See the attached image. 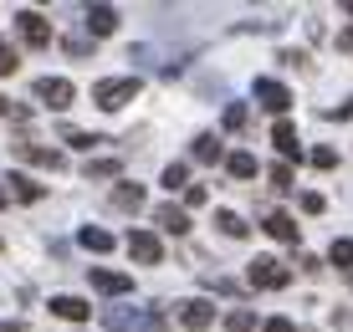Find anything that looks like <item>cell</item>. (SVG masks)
<instances>
[{
	"mask_svg": "<svg viewBox=\"0 0 353 332\" xmlns=\"http://www.w3.org/2000/svg\"><path fill=\"white\" fill-rule=\"evenodd\" d=\"M133 92H139V77H118V82H97V87H92V97H97L103 113H118Z\"/></svg>",
	"mask_w": 353,
	"mask_h": 332,
	"instance_id": "cell-1",
	"label": "cell"
},
{
	"mask_svg": "<svg viewBox=\"0 0 353 332\" xmlns=\"http://www.w3.org/2000/svg\"><path fill=\"white\" fill-rule=\"evenodd\" d=\"M287 281H292V271L276 266L272 256H256V261H251V287L256 291H276V287H287Z\"/></svg>",
	"mask_w": 353,
	"mask_h": 332,
	"instance_id": "cell-2",
	"label": "cell"
},
{
	"mask_svg": "<svg viewBox=\"0 0 353 332\" xmlns=\"http://www.w3.org/2000/svg\"><path fill=\"white\" fill-rule=\"evenodd\" d=\"M36 97H41L46 107H57V113H62V107L77 103V87H72L67 77H41V82H36Z\"/></svg>",
	"mask_w": 353,
	"mask_h": 332,
	"instance_id": "cell-3",
	"label": "cell"
},
{
	"mask_svg": "<svg viewBox=\"0 0 353 332\" xmlns=\"http://www.w3.org/2000/svg\"><path fill=\"white\" fill-rule=\"evenodd\" d=\"M128 251H133V261H139V266H159L164 261V245H159V236H149V230H133Z\"/></svg>",
	"mask_w": 353,
	"mask_h": 332,
	"instance_id": "cell-4",
	"label": "cell"
},
{
	"mask_svg": "<svg viewBox=\"0 0 353 332\" xmlns=\"http://www.w3.org/2000/svg\"><path fill=\"white\" fill-rule=\"evenodd\" d=\"M256 97H261L266 113H287L292 107V92L282 87V82H272V77H256Z\"/></svg>",
	"mask_w": 353,
	"mask_h": 332,
	"instance_id": "cell-5",
	"label": "cell"
},
{
	"mask_svg": "<svg viewBox=\"0 0 353 332\" xmlns=\"http://www.w3.org/2000/svg\"><path fill=\"white\" fill-rule=\"evenodd\" d=\"M16 26H21V41H31V46H46V41H52V26H46V16H36V10H21Z\"/></svg>",
	"mask_w": 353,
	"mask_h": 332,
	"instance_id": "cell-6",
	"label": "cell"
},
{
	"mask_svg": "<svg viewBox=\"0 0 353 332\" xmlns=\"http://www.w3.org/2000/svg\"><path fill=\"white\" fill-rule=\"evenodd\" d=\"M261 230H266V236H272L276 245H297V220L282 215V210H272V215H266V220H261Z\"/></svg>",
	"mask_w": 353,
	"mask_h": 332,
	"instance_id": "cell-7",
	"label": "cell"
},
{
	"mask_svg": "<svg viewBox=\"0 0 353 332\" xmlns=\"http://www.w3.org/2000/svg\"><path fill=\"white\" fill-rule=\"evenodd\" d=\"M179 322H185L190 332H205V327L215 322V307L205 302V297H194V302H185V307H179Z\"/></svg>",
	"mask_w": 353,
	"mask_h": 332,
	"instance_id": "cell-8",
	"label": "cell"
},
{
	"mask_svg": "<svg viewBox=\"0 0 353 332\" xmlns=\"http://www.w3.org/2000/svg\"><path fill=\"white\" fill-rule=\"evenodd\" d=\"M92 287L108 291V297H128V291H133V276H123V271H92Z\"/></svg>",
	"mask_w": 353,
	"mask_h": 332,
	"instance_id": "cell-9",
	"label": "cell"
},
{
	"mask_svg": "<svg viewBox=\"0 0 353 332\" xmlns=\"http://www.w3.org/2000/svg\"><path fill=\"white\" fill-rule=\"evenodd\" d=\"M154 220H159L169 236H190V215L179 210V205H159V210H154Z\"/></svg>",
	"mask_w": 353,
	"mask_h": 332,
	"instance_id": "cell-10",
	"label": "cell"
},
{
	"mask_svg": "<svg viewBox=\"0 0 353 332\" xmlns=\"http://www.w3.org/2000/svg\"><path fill=\"white\" fill-rule=\"evenodd\" d=\"M113 210H123V215L143 210V184H118L113 189Z\"/></svg>",
	"mask_w": 353,
	"mask_h": 332,
	"instance_id": "cell-11",
	"label": "cell"
},
{
	"mask_svg": "<svg viewBox=\"0 0 353 332\" xmlns=\"http://www.w3.org/2000/svg\"><path fill=\"white\" fill-rule=\"evenodd\" d=\"M52 312L62 317V322H88V302L82 297H52Z\"/></svg>",
	"mask_w": 353,
	"mask_h": 332,
	"instance_id": "cell-12",
	"label": "cell"
},
{
	"mask_svg": "<svg viewBox=\"0 0 353 332\" xmlns=\"http://www.w3.org/2000/svg\"><path fill=\"white\" fill-rule=\"evenodd\" d=\"M16 154L26 158V164H41V169H62V154H57V149H36V143H16Z\"/></svg>",
	"mask_w": 353,
	"mask_h": 332,
	"instance_id": "cell-13",
	"label": "cell"
},
{
	"mask_svg": "<svg viewBox=\"0 0 353 332\" xmlns=\"http://www.w3.org/2000/svg\"><path fill=\"white\" fill-rule=\"evenodd\" d=\"M272 143H276V154H282V158H302V149H297V133H292V123H276V128H272Z\"/></svg>",
	"mask_w": 353,
	"mask_h": 332,
	"instance_id": "cell-14",
	"label": "cell"
},
{
	"mask_svg": "<svg viewBox=\"0 0 353 332\" xmlns=\"http://www.w3.org/2000/svg\"><path fill=\"white\" fill-rule=\"evenodd\" d=\"M113 26H118V10H113V6H92V10H88V31H92V36H108Z\"/></svg>",
	"mask_w": 353,
	"mask_h": 332,
	"instance_id": "cell-15",
	"label": "cell"
},
{
	"mask_svg": "<svg viewBox=\"0 0 353 332\" xmlns=\"http://www.w3.org/2000/svg\"><path fill=\"white\" fill-rule=\"evenodd\" d=\"M77 240L88 245V251H113V236H108L103 225H82V230H77Z\"/></svg>",
	"mask_w": 353,
	"mask_h": 332,
	"instance_id": "cell-16",
	"label": "cell"
},
{
	"mask_svg": "<svg viewBox=\"0 0 353 332\" xmlns=\"http://www.w3.org/2000/svg\"><path fill=\"white\" fill-rule=\"evenodd\" d=\"M194 158H200V164H215V158H221V138H215V133H200V138H194Z\"/></svg>",
	"mask_w": 353,
	"mask_h": 332,
	"instance_id": "cell-17",
	"label": "cell"
},
{
	"mask_svg": "<svg viewBox=\"0 0 353 332\" xmlns=\"http://www.w3.org/2000/svg\"><path fill=\"white\" fill-rule=\"evenodd\" d=\"M256 327V312H251V307H236V312L225 317V332H251Z\"/></svg>",
	"mask_w": 353,
	"mask_h": 332,
	"instance_id": "cell-18",
	"label": "cell"
},
{
	"mask_svg": "<svg viewBox=\"0 0 353 332\" xmlns=\"http://www.w3.org/2000/svg\"><path fill=\"white\" fill-rule=\"evenodd\" d=\"M215 225H221L225 236H236V240H241V236H246V230H251V225H246V220H241L236 210H221V215H215Z\"/></svg>",
	"mask_w": 353,
	"mask_h": 332,
	"instance_id": "cell-19",
	"label": "cell"
},
{
	"mask_svg": "<svg viewBox=\"0 0 353 332\" xmlns=\"http://www.w3.org/2000/svg\"><path fill=\"white\" fill-rule=\"evenodd\" d=\"M225 169H230L236 179H251V174H256V158H251V154H230V158H225Z\"/></svg>",
	"mask_w": 353,
	"mask_h": 332,
	"instance_id": "cell-20",
	"label": "cell"
},
{
	"mask_svg": "<svg viewBox=\"0 0 353 332\" xmlns=\"http://www.w3.org/2000/svg\"><path fill=\"white\" fill-rule=\"evenodd\" d=\"M6 184H10V189H16V200H41V184H31L26 174H10Z\"/></svg>",
	"mask_w": 353,
	"mask_h": 332,
	"instance_id": "cell-21",
	"label": "cell"
},
{
	"mask_svg": "<svg viewBox=\"0 0 353 332\" xmlns=\"http://www.w3.org/2000/svg\"><path fill=\"white\" fill-rule=\"evenodd\" d=\"M327 261H333V266H353V236L333 240V251H327Z\"/></svg>",
	"mask_w": 353,
	"mask_h": 332,
	"instance_id": "cell-22",
	"label": "cell"
},
{
	"mask_svg": "<svg viewBox=\"0 0 353 332\" xmlns=\"http://www.w3.org/2000/svg\"><path fill=\"white\" fill-rule=\"evenodd\" d=\"M62 138L72 149H97V143H108V138H97V133H77V128H62Z\"/></svg>",
	"mask_w": 353,
	"mask_h": 332,
	"instance_id": "cell-23",
	"label": "cell"
},
{
	"mask_svg": "<svg viewBox=\"0 0 353 332\" xmlns=\"http://www.w3.org/2000/svg\"><path fill=\"white\" fill-rule=\"evenodd\" d=\"M164 189H190V169L185 164H169L164 169Z\"/></svg>",
	"mask_w": 353,
	"mask_h": 332,
	"instance_id": "cell-24",
	"label": "cell"
},
{
	"mask_svg": "<svg viewBox=\"0 0 353 332\" xmlns=\"http://www.w3.org/2000/svg\"><path fill=\"white\" fill-rule=\"evenodd\" d=\"M21 67V56H16V46L10 41H0V77H10V72Z\"/></svg>",
	"mask_w": 353,
	"mask_h": 332,
	"instance_id": "cell-25",
	"label": "cell"
},
{
	"mask_svg": "<svg viewBox=\"0 0 353 332\" xmlns=\"http://www.w3.org/2000/svg\"><path fill=\"white\" fill-rule=\"evenodd\" d=\"M118 174V158H97V164H88V179H113Z\"/></svg>",
	"mask_w": 353,
	"mask_h": 332,
	"instance_id": "cell-26",
	"label": "cell"
},
{
	"mask_svg": "<svg viewBox=\"0 0 353 332\" xmlns=\"http://www.w3.org/2000/svg\"><path fill=\"white\" fill-rule=\"evenodd\" d=\"M312 169H338V154L333 149H312Z\"/></svg>",
	"mask_w": 353,
	"mask_h": 332,
	"instance_id": "cell-27",
	"label": "cell"
},
{
	"mask_svg": "<svg viewBox=\"0 0 353 332\" xmlns=\"http://www.w3.org/2000/svg\"><path fill=\"white\" fill-rule=\"evenodd\" d=\"M272 184L276 189H292V164H272Z\"/></svg>",
	"mask_w": 353,
	"mask_h": 332,
	"instance_id": "cell-28",
	"label": "cell"
},
{
	"mask_svg": "<svg viewBox=\"0 0 353 332\" xmlns=\"http://www.w3.org/2000/svg\"><path fill=\"white\" fill-rule=\"evenodd\" d=\"M225 128H246V107H241V103L225 107Z\"/></svg>",
	"mask_w": 353,
	"mask_h": 332,
	"instance_id": "cell-29",
	"label": "cell"
},
{
	"mask_svg": "<svg viewBox=\"0 0 353 332\" xmlns=\"http://www.w3.org/2000/svg\"><path fill=\"white\" fill-rule=\"evenodd\" d=\"M302 210H307V215H323L327 200H323V194H302Z\"/></svg>",
	"mask_w": 353,
	"mask_h": 332,
	"instance_id": "cell-30",
	"label": "cell"
},
{
	"mask_svg": "<svg viewBox=\"0 0 353 332\" xmlns=\"http://www.w3.org/2000/svg\"><path fill=\"white\" fill-rule=\"evenodd\" d=\"M0 113H6V118H16V123H21V118H26V107H21V103H10V97H0Z\"/></svg>",
	"mask_w": 353,
	"mask_h": 332,
	"instance_id": "cell-31",
	"label": "cell"
},
{
	"mask_svg": "<svg viewBox=\"0 0 353 332\" xmlns=\"http://www.w3.org/2000/svg\"><path fill=\"white\" fill-rule=\"evenodd\" d=\"M139 327H143V332H164V317H159V312H149V317H143Z\"/></svg>",
	"mask_w": 353,
	"mask_h": 332,
	"instance_id": "cell-32",
	"label": "cell"
},
{
	"mask_svg": "<svg viewBox=\"0 0 353 332\" xmlns=\"http://www.w3.org/2000/svg\"><path fill=\"white\" fill-rule=\"evenodd\" d=\"M261 332H297V327H292V322H287V317H272V322H266Z\"/></svg>",
	"mask_w": 353,
	"mask_h": 332,
	"instance_id": "cell-33",
	"label": "cell"
},
{
	"mask_svg": "<svg viewBox=\"0 0 353 332\" xmlns=\"http://www.w3.org/2000/svg\"><path fill=\"white\" fill-rule=\"evenodd\" d=\"M0 332H26V327H21V322H0Z\"/></svg>",
	"mask_w": 353,
	"mask_h": 332,
	"instance_id": "cell-34",
	"label": "cell"
},
{
	"mask_svg": "<svg viewBox=\"0 0 353 332\" xmlns=\"http://www.w3.org/2000/svg\"><path fill=\"white\" fill-rule=\"evenodd\" d=\"M0 205H6V194H0Z\"/></svg>",
	"mask_w": 353,
	"mask_h": 332,
	"instance_id": "cell-35",
	"label": "cell"
}]
</instances>
